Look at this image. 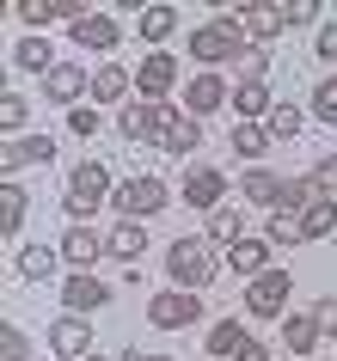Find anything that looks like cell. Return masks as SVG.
Returning a JSON list of instances; mask_svg holds the SVG:
<instances>
[{
    "label": "cell",
    "instance_id": "obj_1",
    "mask_svg": "<svg viewBox=\"0 0 337 361\" xmlns=\"http://www.w3.org/2000/svg\"><path fill=\"white\" fill-rule=\"evenodd\" d=\"M245 25H240V6L233 13H221V19H208V25H196L184 37V56L190 61H203V74H215L221 61H240V49H245Z\"/></svg>",
    "mask_w": 337,
    "mask_h": 361
},
{
    "label": "cell",
    "instance_id": "obj_2",
    "mask_svg": "<svg viewBox=\"0 0 337 361\" xmlns=\"http://www.w3.org/2000/svg\"><path fill=\"white\" fill-rule=\"evenodd\" d=\"M166 276H172V288L203 294V288L221 276V257H215L208 239H172V245H166Z\"/></svg>",
    "mask_w": 337,
    "mask_h": 361
},
{
    "label": "cell",
    "instance_id": "obj_3",
    "mask_svg": "<svg viewBox=\"0 0 337 361\" xmlns=\"http://www.w3.org/2000/svg\"><path fill=\"white\" fill-rule=\"evenodd\" d=\"M111 196H117L111 166H105V159H80V166L68 171V196H61V202H68V214H74V221H93Z\"/></svg>",
    "mask_w": 337,
    "mask_h": 361
},
{
    "label": "cell",
    "instance_id": "obj_4",
    "mask_svg": "<svg viewBox=\"0 0 337 361\" xmlns=\"http://www.w3.org/2000/svg\"><path fill=\"white\" fill-rule=\"evenodd\" d=\"M111 209H117V221H148V214L172 209V184H166V178H153V171H135V178L117 184Z\"/></svg>",
    "mask_w": 337,
    "mask_h": 361
},
{
    "label": "cell",
    "instance_id": "obj_5",
    "mask_svg": "<svg viewBox=\"0 0 337 361\" xmlns=\"http://www.w3.org/2000/svg\"><path fill=\"white\" fill-rule=\"evenodd\" d=\"M288 294H295V276L288 269H264L258 282H245V312L252 319H288Z\"/></svg>",
    "mask_w": 337,
    "mask_h": 361
},
{
    "label": "cell",
    "instance_id": "obj_6",
    "mask_svg": "<svg viewBox=\"0 0 337 361\" xmlns=\"http://www.w3.org/2000/svg\"><path fill=\"white\" fill-rule=\"evenodd\" d=\"M203 319V294H190V288H160L148 300V324L153 331H184V324Z\"/></svg>",
    "mask_w": 337,
    "mask_h": 361
},
{
    "label": "cell",
    "instance_id": "obj_7",
    "mask_svg": "<svg viewBox=\"0 0 337 361\" xmlns=\"http://www.w3.org/2000/svg\"><path fill=\"white\" fill-rule=\"evenodd\" d=\"M172 86H178V56H172V49H148V56L135 61V98L166 104Z\"/></svg>",
    "mask_w": 337,
    "mask_h": 361
},
{
    "label": "cell",
    "instance_id": "obj_8",
    "mask_svg": "<svg viewBox=\"0 0 337 361\" xmlns=\"http://www.w3.org/2000/svg\"><path fill=\"white\" fill-rule=\"evenodd\" d=\"M160 129H166V104H148V98H129L117 111V135L129 147H160Z\"/></svg>",
    "mask_w": 337,
    "mask_h": 361
},
{
    "label": "cell",
    "instance_id": "obj_9",
    "mask_svg": "<svg viewBox=\"0 0 337 361\" xmlns=\"http://www.w3.org/2000/svg\"><path fill=\"white\" fill-rule=\"evenodd\" d=\"M93 92V74L80 68V61H56L49 74H43V98L61 104V111H80V98Z\"/></svg>",
    "mask_w": 337,
    "mask_h": 361
},
{
    "label": "cell",
    "instance_id": "obj_10",
    "mask_svg": "<svg viewBox=\"0 0 337 361\" xmlns=\"http://www.w3.org/2000/svg\"><path fill=\"white\" fill-rule=\"evenodd\" d=\"M49 159H56V141H49V135H19V141H6V147H0V171H6V184H13V178H19L25 166H49Z\"/></svg>",
    "mask_w": 337,
    "mask_h": 361
},
{
    "label": "cell",
    "instance_id": "obj_11",
    "mask_svg": "<svg viewBox=\"0 0 337 361\" xmlns=\"http://www.w3.org/2000/svg\"><path fill=\"white\" fill-rule=\"evenodd\" d=\"M68 37H74V49H93V56H111V49H123V25H117L111 13H86L80 25H68Z\"/></svg>",
    "mask_w": 337,
    "mask_h": 361
},
{
    "label": "cell",
    "instance_id": "obj_12",
    "mask_svg": "<svg viewBox=\"0 0 337 361\" xmlns=\"http://www.w3.org/2000/svg\"><path fill=\"white\" fill-rule=\"evenodd\" d=\"M61 306L86 319V312H98V306H111V282H98L93 269H74V276L61 282Z\"/></svg>",
    "mask_w": 337,
    "mask_h": 361
},
{
    "label": "cell",
    "instance_id": "obj_13",
    "mask_svg": "<svg viewBox=\"0 0 337 361\" xmlns=\"http://www.w3.org/2000/svg\"><path fill=\"white\" fill-rule=\"evenodd\" d=\"M184 202H190V209H203V214L227 209V178L215 166H190L184 171Z\"/></svg>",
    "mask_w": 337,
    "mask_h": 361
},
{
    "label": "cell",
    "instance_id": "obj_14",
    "mask_svg": "<svg viewBox=\"0 0 337 361\" xmlns=\"http://www.w3.org/2000/svg\"><path fill=\"white\" fill-rule=\"evenodd\" d=\"M203 147V123L190 111H178V104H166V129H160V153H172V159H184V153Z\"/></svg>",
    "mask_w": 337,
    "mask_h": 361
},
{
    "label": "cell",
    "instance_id": "obj_15",
    "mask_svg": "<svg viewBox=\"0 0 337 361\" xmlns=\"http://www.w3.org/2000/svg\"><path fill=\"white\" fill-rule=\"evenodd\" d=\"M49 349L68 355V361H86V355H93V324L80 319V312H61V319L49 324Z\"/></svg>",
    "mask_w": 337,
    "mask_h": 361
},
{
    "label": "cell",
    "instance_id": "obj_16",
    "mask_svg": "<svg viewBox=\"0 0 337 361\" xmlns=\"http://www.w3.org/2000/svg\"><path fill=\"white\" fill-rule=\"evenodd\" d=\"M221 104H233V86H227L221 74H196V80L184 86V111L196 116V123H203V116H215Z\"/></svg>",
    "mask_w": 337,
    "mask_h": 361
},
{
    "label": "cell",
    "instance_id": "obj_17",
    "mask_svg": "<svg viewBox=\"0 0 337 361\" xmlns=\"http://www.w3.org/2000/svg\"><path fill=\"white\" fill-rule=\"evenodd\" d=\"M129 92H135V74L123 61H98L93 68V98L98 104H129Z\"/></svg>",
    "mask_w": 337,
    "mask_h": 361
},
{
    "label": "cell",
    "instance_id": "obj_18",
    "mask_svg": "<svg viewBox=\"0 0 337 361\" xmlns=\"http://www.w3.org/2000/svg\"><path fill=\"white\" fill-rule=\"evenodd\" d=\"M319 343H325V331L313 324V312H288V319H282V349H288V355L313 361V349H319Z\"/></svg>",
    "mask_w": 337,
    "mask_h": 361
},
{
    "label": "cell",
    "instance_id": "obj_19",
    "mask_svg": "<svg viewBox=\"0 0 337 361\" xmlns=\"http://www.w3.org/2000/svg\"><path fill=\"white\" fill-rule=\"evenodd\" d=\"M141 251H148V233H141V221H117L111 233H105V257H117V264H141Z\"/></svg>",
    "mask_w": 337,
    "mask_h": 361
},
{
    "label": "cell",
    "instance_id": "obj_20",
    "mask_svg": "<svg viewBox=\"0 0 337 361\" xmlns=\"http://www.w3.org/2000/svg\"><path fill=\"white\" fill-rule=\"evenodd\" d=\"M240 25H245V37L252 43H264L270 49V37H282V6H270V0H252V6H240Z\"/></svg>",
    "mask_w": 337,
    "mask_h": 361
},
{
    "label": "cell",
    "instance_id": "obj_21",
    "mask_svg": "<svg viewBox=\"0 0 337 361\" xmlns=\"http://www.w3.org/2000/svg\"><path fill=\"white\" fill-rule=\"evenodd\" d=\"M240 196L252 202V209H270V214H276V209H282V178H276L270 166H252V171L240 178Z\"/></svg>",
    "mask_w": 337,
    "mask_h": 361
},
{
    "label": "cell",
    "instance_id": "obj_22",
    "mask_svg": "<svg viewBox=\"0 0 337 361\" xmlns=\"http://www.w3.org/2000/svg\"><path fill=\"white\" fill-rule=\"evenodd\" d=\"M61 257H68L74 269H93L98 257H105V239H98V233L86 227V221H74V227L61 233Z\"/></svg>",
    "mask_w": 337,
    "mask_h": 361
},
{
    "label": "cell",
    "instance_id": "obj_23",
    "mask_svg": "<svg viewBox=\"0 0 337 361\" xmlns=\"http://www.w3.org/2000/svg\"><path fill=\"white\" fill-rule=\"evenodd\" d=\"M270 251H276L270 239H240V245L227 251V269H233V276H245V282H258L264 269H276V264H270Z\"/></svg>",
    "mask_w": 337,
    "mask_h": 361
},
{
    "label": "cell",
    "instance_id": "obj_24",
    "mask_svg": "<svg viewBox=\"0 0 337 361\" xmlns=\"http://www.w3.org/2000/svg\"><path fill=\"white\" fill-rule=\"evenodd\" d=\"M233 111H240V123H264L276 111V98H270L264 80H233Z\"/></svg>",
    "mask_w": 337,
    "mask_h": 361
},
{
    "label": "cell",
    "instance_id": "obj_25",
    "mask_svg": "<svg viewBox=\"0 0 337 361\" xmlns=\"http://www.w3.org/2000/svg\"><path fill=\"white\" fill-rule=\"evenodd\" d=\"M25 214H31V196H25V184H6V190H0V239H6V245H19Z\"/></svg>",
    "mask_w": 337,
    "mask_h": 361
},
{
    "label": "cell",
    "instance_id": "obj_26",
    "mask_svg": "<svg viewBox=\"0 0 337 361\" xmlns=\"http://www.w3.org/2000/svg\"><path fill=\"white\" fill-rule=\"evenodd\" d=\"M135 31H141V43L160 49V43L178 31V6H141V13H135Z\"/></svg>",
    "mask_w": 337,
    "mask_h": 361
},
{
    "label": "cell",
    "instance_id": "obj_27",
    "mask_svg": "<svg viewBox=\"0 0 337 361\" xmlns=\"http://www.w3.org/2000/svg\"><path fill=\"white\" fill-rule=\"evenodd\" d=\"M203 239H208V245H227V251H233V245L245 239V214L233 209V202H227V209H215V214H208V233H203Z\"/></svg>",
    "mask_w": 337,
    "mask_h": 361
},
{
    "label": "cell",
    "instance_id": "obj_28",
    "mask_svg": "<svg viewBox=\"0 0 337 361\" xmlns=\"http://www.w3.org/2000/svg\"><path fill=\"white\" fill-rule=\"evenodd\" d=\"M13 68H19V74H49V68H56V49L43 37H19L13 43Z\"/></svg>",
    "mask_w": 337,
    "mask_h": 361
},
{
    "label": "cell",
    "instance_id": "obj_29",
    "mask_svg": "<svg viewBox=\"0 0 337 361\" xmlns=\"http://www.w3.org/2000/svg\"><path fill=\"white\" fill-rule=\"evenodd\" d=\"M245 343H252V331H245V324H233V319H221V324H208V355H221V361H233L245 349Z\"/></svg>",
    "mask_w": 337,
    "mask_h": 361
},
{
    "label": "cell",
    "instance_id": "obj_30",
    "mask_svg": "<svg viewBox=\"0 0 337 361\" xmlns=\"http://www.w3.org/2000/svg\"><path fill=\"white\" fill-rule=\"evenodd\" d=\"M319 184H313V171H300V178H282V214H307L319 202Z\"/></svg>",
    "mask_w": 337,
    "mask_h": 361
},
{
    "label": "cell",
    "instance_id": "obj_31",
    "mask_svg": "<svg viewBox=\"0 0 337 361\" xmlns=\"http://www.w3.org/2000/svg\"><path fill=\"white\" fill-rule=\"evenodd\" d=\"M300 233H307V239H331L337 233V196H319L313 209L300 214Z\"/></svg>",
    "mask_w": 337,
    "mask_h": 361
},
{
    "label": "cell",
    "instance_id": "obj_32",
    "mask_svg": "<svg viewBox=\"0 0 337 361\" xmlns=\"http://www.w3.org/2000/svg\"><path fill=\"white\" fill-rule=\"evenodd\" d=\"M233 153L258 166L264 153H270V129H264V123H233Z\"/></svg>",
    "mask_w": 337,
    "mask_h": 361
},
{
    "label": "cell",
    "instance_id": "obj_33",
    "mask_svg": "<svg viewBox=\"0 0 337 361\" xmlns=\"http://www.w3.org/2000/svg\"><path fill=\"white\" fill-rule=\"evenodd\" d=\"M56 257L61 251H49V245H25L19 251V276L25 282H49V276H56Z\"/></svg>",
    "mask_w": 337,
    "mask_h": 361
},
{
    "label": "cell",
    "instance_id": "obj_34",
    "mask_svg": "<svg viewBox=\"0 0 337 361\" xmlns=\"http://www.w3.org/2000/svg\"><path fill=\"white\" fill-rule=\"evenodd\" d=\"M300 123H307V111H300V104H288V98H282L276 111L264 116V129H270V141H295V135H300Z\"/></svg>",
    "mask_w": 337,
    "mask_h": 361
},
{
    "label": "cell",
    "instance_id": "obj_35",
    "mask_svg": "<svg viewBox=\"0 0 337 361\" xmlns=\"http://www.w3.org/2000/svg\"><path fill=\"white\" fill-rule=\"evenodd\" d=\"M25 123H31V98L19 92H0V129H6V141H19Z\"/></svg>",
    "mask_w": 337,
    "mask_h": 361
},
{
    "label": "cell",
    "instance_id": "obj_36",
    "mask_svg": "<svg viewBox=\"0 0 337 361\" xmlns=\"http://www.w3.org/2000/svg\"><path fill=\"white\" fill-rule=\"evenodd\" d=\"M264 239H270V245H307V233H300V214H270V221H264Z\"/></svg>",
    "mask_w": 337,
    "mask_h": 361
},
{
    "label": "cell",
    "instance_id": "obj_37",
    "mask_svg": "<svg viewBox=\"0 0 337 361\" xmlns=\"http://www.w3.org/2000/svg\"><path fill=\"white\" fill-rule=\"evenodd\" d=\"M19 19L31 25V37H43V25L61 19V0H19Z\"/></svg>",
    "mask_w": 337,
    "mask_h": 361
},
{
    "label": "cell",
    "instance_id": "obj_38",
    "mask_svg": "<svg viewBox=\"0 0 337 361\" xmlns=\"http://www.w3.org/2000/svg\"><path fill=\"white\" fill-rule=\"evenodd\" d=\"M233 74H240V80H264V74H270V49H264V43H245L240 61H233Z\"/></svg>",
    "mask_w": 337,
    "mask_h": 361
},
{
    "label": "cell",
    "instance_id": "obj_39",
    "mask_svg": "<svg viewBox=\"0 0 337 361\" xmlns=\"http://www.w3.org/2000/svg\"><path fill=\"white\" fill-rule=\"evenodd\" d=\"M313 116L319 123H337V74H325L313 86Z\"/></svg>",
    "mask_w": 337,
    "mask_h": 361
},
{
    "label": "cell",
    "instance_id": "obj_40",
    "mask_svg": "<svg viewBox=\"0 0 337 361\" xmlns=\"http://www.w3.org/2000/svg\"><path fill=\"white\" fill-rule=\"evenodd\" d=\"M0 361H31V331L6 324V331H0Z\"/></svg>",
    "mask_w": 337,
    "mask_h": 361
},
{
    "label": "cell",
    "instance_id": "obj_41",
    "mask_svg": "<svg viewBox=\"0 0 337 361\" xmlns=\"http://www.w3.org/2000/svg\"><path fill=\"white\" fill-rule=\"evenodd\" d=\"M313 324L325 331V343L337 337V294H319V300H313Z\"/></svg>",
    "mask_w": 337,
    "mask_h": 361
},
{
    "label": "cell",
    "instance_id": "obj_42",
    "mask_svg": "<svg viewBox=\"0 0 337 361\" xmlns=\"http://www.w3.org/2000/svg\"><path fill=\"white\" fill-rule=\"evenodd\" d=\"M313 56L325 61V68H331V61H337V19H325V25H319V31H313Z\"/></svg>",
    "mask_w": 337,
    "mask_h": 361
},
{
    "label": "cell",
    "instance_id": "obj_43",
    "mask_svg": "<svg viewBox=\"0 0 337 361\" xmlns=\"http://www.w3.org/2000/svg\"><path fill=\"white\" fill-rule=\"evenodd\" d=\"M68 129H74L80 141H93V135H98V111H93V104H80V111H68Z\"/></svg>",
    "mask_w": 337,
    "mask_h": 361
},
{
    "label": "cell",
    "instance_id": "obj_44",
    "mask_svg": "<svg viewBox=\"0 0 337 361\" xmlns=\"http://www.w3.org/2000/svg\"><path fill=\"white\" fill-rule=\"evenodd\" d=\"M313 184H319L325 196H337V153H325V159L313 166Z\"/></svg>",
    "mask_w": 337,
    "mask_h": 361
},
{
    "label": "cell",
    "instance_id": "obj_45",
    "mask_svg": "<svg viewBox=\"0 0 337 361\" xmlns=\"http://www.w3.org/2000/svg\"><path fill=\"white\" fill-rule=\"evenodd\" d=\"M282 19L288 25H319V6L313 0H295V6H282Z\"/></svg>",
    "mask_w": 337,
    "mask_h": 361
},
{
    "label": "cell",
    "instance_id": "obj_46",
    "mask_svg": "<svg viewBox=\"0 0 337 361\" xmlns=\"http://www.w3.org/2000/svg\"><path fill=\"white\" fill-rule=\"evenodd\" d=\"M233 361H270V343H258V337H252V343H245V349H240Z\"/></svg>",
    "mask_w": 337,
    "mask_h": 361
},
{
    "label": "cell",
    "instance_id": "obj_47",
    "mask_svg": "<svg viewBox=\"0 0 337 361\" xmlns=\"http://www.w3.org/2000/svg\"><path fill=\"white\" fill-rule=\"evenodd\" d=\"M117 361H172V355H141V349H123Z\"/></svg>",
    "mask_w": 337,
    "mask_h": 361
},
{
    "label": "cell",
    "instance_id": "obj_48",
    "mask_svg": "<svg viewBox=\"0 0 337 361\" xmlns=\"http://www.w3.org/2000/svg\"><path fill=\"white\" fill-rule=\"evenodd\" d=\"M86 361H105V355H86Z\"/></svg>",
    "mask_w": 337,
    "mask_h": 361
}]
</instances>
